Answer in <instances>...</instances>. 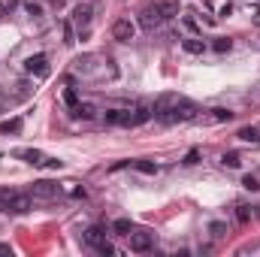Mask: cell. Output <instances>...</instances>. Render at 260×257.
Returning <instances> with one entry per match:
<instances>
[{"mask_svg": "<svg viewBox=\"0 0 260 257\" xmlns=\"http://www.w3.org/2000/svg\"><path fill=\"white\" fill-rule=\"evenodd\" d=\"M103 121L112 124V127H136L133 124V109H106Z\"/></svg>", "mask_w": 260, "mask_h": 257, "instance_id": "5b68a950", "label": "cell"}, {"mask_svg": "<svg viewBox=\"0 0 260 257\" xmlns=\"http://www.w3.org/2000/svg\"><path fill=\"white\" fill-rule=\"evenodd\" d=\"M58 194H61V188L55 185V181H49V178L33 181V188H30V197H33V200H55Z\"/></svg>", "mask_w": 260, "mask_h": 257, "instance_id": "8992f818", "label": "cell"}, {"mask_svg": "<svg viewBox=\"0 0 260 257\" xmlns=\"http://www.w3.org/2000/svg\"><path fill=\"white\" fill-rule=\"evenodd\" d=\"M158 6H161V15H164V21H167V18H175V15H178V3H175V0H161Z\"/></svg>", "mask_w": 260, "mask_h": 257, "instance_id": "2e32d148", "label": "cell"}, {"mask_svg": "<svg viewBox=\"0 0 260 257\" xmlns=\"http://www.w3.org/2000/svg\"><path fill=\"white\" fill-rule=\"evenodd\" d=\"M236 221L239 224H248L251 221V209L248 206H236Z\"/></svg>", "mask_w": 260, "mask_h": 257, "instance_id": "d4e9b609", "label": "cell"}, {"mask_svg": "<svg viewBox=\"0 0 260 257\" xmlns=\"http://www.w3.org/2000/svg\"><path fill=\"white\" fill-rule=\"evenodd\" d=\"M197 161H200V152H197V149H194V152H188V158H184V164H188V167H194Z\"/></svg>", "mask_w": 260, "mask_h": 257, "instance_id": "d6a6232c", "label": "cell"}, {"mask_svg": "<svg viewBox=\"0 0 260 257\" xmlns=\"http://www.w3.org/2000/svg\"><path fill=\"white\" fill-rule=\"evenodd\" d=\"M181 21H184V27H188L191 33H197V30H200V27H197V21H194L191 15H181Z\"/></svg>", "mask_w": 260, "mask_h": 257, "instance_id": "4dcf8cb0", "label": "cell"}, {"mask_svg": "<svg viewBox=\"0 0 260 257\" xmlns=\"http://www.w3.org/2000/svg\"><path fill=\"white\" fill-rule=\"evenodd\" d=\"M155 245V233H148V230H130V251H136V254H142V251H148Z\"/></svg>", "mask_w": 260, "mask_h": 257, "instance_id": "ba28073f", "label": "cell"}, {"mask_svg": "<svg viewBox=\"0 0 260 257\" xmlns=\"http://www.w3.org/2000/svg\"><path fill=\"white\" fill-rule=\"evenodd\" d=\"M209 233H212L215 239H221V236L227 233V224H221V221H212V224H209Z\"/></svg>", "mask_w": 260, "mask_h": 257, "instance_id": "484cf974", "label": "cell"}, {"mask_svg": "<svg viewBox=\"0 0 260 257\" xmlns=\"http://www.w3.org/2000/svg\"><path fill=\"white\" fill-rule=\"evenodd\" d=\"M70 112H73V118L88 121V118H94V115H97V106H94V103H76V106L70 109Z\"/></svg>", "mask_w": 260, "mask_h": 257, "instance_id": "8fae6325", "label": "cell"}, {"mask_svg": "<svg viewBox=\"0 0 260 257\" xmlns=\"http://www.w3.org/2000/svg\"><path fill=\"white\" fill-rule=\"evenodd\" d=\"M242 142H251V145H260V130L257 127H242L239 133H236Z\"/></svg>", "mask_w": 260, "mask_h": 257, "instance_id": "9a60e30c", "label": "cell"}, {"mask_svg": "<svg viewBox=\"0 0 260 257\" xmlns=\"http://www.w3.org/2000/svg\"><path fill=\"white\" fill-rule=\"evenodd\" d=\"M24 6H27V15H33V18H36V15H43V6L36 3V0H27Z\"/></svg>", "mask_w": 260, "mask_h": 257, "instance_id": "83f0119b", "label": "cell"}, {"mask_svg": "<svg viewBox=\"0 0 260 257\" xmlns=\"http://www.w3.org/2000/svg\"><path fill=\"white\" fill-rule=\"evenodd\" d=\"M112 36L118 43H130L133 36H136V24L130 21V18H118L115 24H112Z\"/></svg>", "mask_w": 260, "mask_h": 257, "instance_id": "52a82bcc", "label": "cell"}, {"mask_svg": "<svg viewBox=\"0 0 260 257\" xmlns=\"http://www.w3.org/2000/svg\"><path fill=\"white\" fill-rule=\"evenodd\" d=\"M130 230H133V221H130V218H118V221H112V233L130 236Z\"/></svg>", "mask_w": 260, "mask_h": 257, "instance_id": "e0dca14e", "label": "cell"}, {"mask_svg": "<svg viewBox=\"0 0 260 257\" xmlns=\"http://www.w3.org/2000/svg\"><path fill=\"white\" fill-rule=\"evenodd\" d=\"M24 73H27V76H36V79H46L49 73H52L49 58H46V55H30V58L24 61Z\"/></svg>", "mask_w": 260, "mask_h": 257, "instance_id": "3957f363", "label": "cell"}, {"mask_svg": "<svg viewBox=\"0 0 260 257\" xmlns=\"http://www.w3.org/2000/svg\"><path fill=\"white\" fill-rule=\"evenodd\" d=\"M212 121H218V124H224V121H233V112L230 109H212V115H209Z\"/></svg>", "mask_w": 260, "mask_h": 257, "instance_id": "d6986e66", "label": "cell"}, {"mask_svg": "<svg viewBox=\"0 0 260 257\" xmlns=\"http://www.w3.org/2000/svg\"><path fill=\"white\" fill-rule=\"evenodd\" d=\"M21 130V118H9V121H0V133H18Z\"/></svg>", "mask_w": 260, "mask_h": 257, "instance_id": "ffe728a7", "label": "cell"}, {"mask_svg": "<svg viewBox=\"0 0 260 257\" xmlns=\"http://www.w3.org/2000/svg\"><path fill=\"white\" fill-rule=\"evenodd\" d=\"M0 200H3V212H12V215H24L33 206V197L30 194H21V191H3V194H0Z\"/></svg>", "mask_w": 260, "mask_h": 257, "instance_id": "7a4b0ae2", "label": "cell"}, {"mask_svg": "<svg viewBox=\"0 0 260 257\" xmlns=\"http://www.w3.org/2000/svg\"><path fill=\"white\" fill-rule=\"evenodd\" d=\"M15 158H21L24 164H33V167H43V152H36V149H18L15 152Z\"/></svg>", "mask_w": 260, "mask_h": 257, "instance_id": "7c38bea8", "label": "cell"}, {"mask_svg": "<svg viewBox=\"0 0 260 257\" xmlns=\"http://www.w3.org/2000/svg\"><path fill=\"white\" fill-rule=\"evenodd\" d=\"M254 24H260V9H254Z\"/></svg>", "mask_w": 260, "mask_h": 257, "instance_id": "836d02e7", "label": "cell"}, {"mask_svg": "<svg viewBox=\"0 0 260 257\" xmlns=\"http://www.w3.org/2000/svg\"><path fill=\"white\" fill-rule=\"evenodd\" d=\"M155 115V103H148V100H139L133 106V124H145V121H152Z\"/></svg>", "mask_w": 260, "mask_h": 257, "instance_id": "9c48e42d", "label": "cell"}, {"mask_svg": "<svg viewBox=\"0 0 260 257\" xmlns=\"http://www.w3.org/2000/svg\"><path fill=\"white\" fill-rule=\"evenodd\" d=\"M130 167L139 170V172H145V175H155L158 172V164H152V161H130Z\"/></svg>", "mask_w": 260, "mask_h": 257, "instance_id": "ac0fdd59", "label": "cell"}, {"mask_svg": "<svg viewBox=\"0 0 260 257\" xmlns=\"http://www.w3.org/2000/svg\"><path fill=\"white\" fill-rule=\"evenodd\" d=\"M43 167H46V170H61V167H64V161H58V158H46V161H43Z\"/></svg>", "mask_w": 260, "mask_h": 257, "instance_id": "f546056e", "label": "cell"}, {"mask_svg": "<svg viewBox=\"0 0 260 257\" xmlns=\"http://www.w3.org/2000/svg\"><path fill=\"white\" fill-rule=\"evenodd\" d=\"M161 21H164V15H161L158 3H148V6L139 9V27L142 30H155V27H161Z\"/></svg>", "mask_w": 260, "mask_h": 257, "instance_id": "277c9868", "label": "cell"}, {"mask_svg": "<svg viewBox=\"0 0 260 257\" xmlns=\"http://www.w3.org/2000/svg\"><path fill=\"white\" fill-rule=\"evenodd\" d=\"M73 21H76L79 33H85V30H88V24H91V6H88V3L73 6Z\"/></svg>", "mask_w": 260, "mask_h": 257, "instance_id": "30bf717a", "label": "cell"}, {"mask_svg": "<svg viewBox=\"0 0 260 257\" xmlns=\"http://www.w3.org/2000/svg\"><path fill=\"white\" fill-rule=\"evenodd\" d=\"M212 49H215L218 55H224V52H230V49H233V43H230V40H224V36H221V40H215V46H212Z\"/></svg>", "mask_w": 260, "mask_h": 257, "instance_id": "4316f807", "label": "cell"}, {"mask_svg": "<svg viewBox=\"0 0 260 257\" xmlns=\"http://www.w3.org/2000/svg\"><path fill=\"white\" fill-rule=\"evenodd\" d=\"M155 118L164 121V124H178V121H191L197 118V106L184 97H175V94H164L155 100Z\"/></svg>", "mask_w": 260, "mask_h": 257, "instance_id": "6da1fadb", "label": "cell"}, {"mask_svg": "<svg viewBox=\"0 0 260 257\" xmlns=\"http://www.w3.org/2000/svg\"><path fill=\"white\" fill-rule=\"evenodd\" d=\"M61 30H64V46H73V43H76V30H73V24H70V21H64V24H61Z\"/></svg>", "mask_w": 260, "mask_h": 257, "instance_id": "603a6c76", "label": "cell"}, {"mask_svg": "<svg viewBox=\"0 0 260 257\" xmlns=\"http://www.w3.org/2000/svg\"><path fill=\"white\" fill-rule=\"evenodd\" d=\"M82 239H85L91 248H97V245H103V242H106V233H103V227H88Z\"/></svg>", "mask_w": 260, "mask_h": 257, "instance_id": "5bb4252c", "label": "cell"}, {"mask_svg": "<svg viewBox=\"0 0 260 257\" xmlns=\"http://www.w3.org/2000/svg\"><path fill=\"white\" fill-rule=\"evenodd\" d=\"M18 3H21V0H0V18H6V15H12Z\"/></svg>", "mask_w": 260, "mask_h": 257, "instance_id": "7402d4cb", "label": "cell"}, {"mask_svg": "<svg viewBox=\"0 0 260 257\" xmlns=\"http://www.w3.org/2000/svg\"><path fill=\"white\" fill-rule=\"evenodd\" d=\"M181 49L188 52V55H203V52H206V43L200 40V36H184V40H181Z\"/></svg>", "mask_w": 260, "mask_h": 257, "instance_id": "4fadbf2b", "label": "cell"}, {"mask_svg": "<svg viewBox=\"0 0 260 257\" xmlns=\"http://www.w3.org/2000/svg\"><path fill=\"white\" fill-rule=\"evenodd\" d=\"M94 251H97V254H115V248H112V245H109V242H103V245H97Z\"/></svg>", "mask_w": 260, "mask_h": 257, "instance_id": "1f68e13d", "label": "cell"}, {"mask_svg": "<svg viewBox=\"0 0 260 257\" xmlns=\"http://www.w3.org/2000/svg\"><path fill=\"white\" fill-rule=\"evenodd\" d=\"M242 185H245L248 191H257V188H260V181H257L254 175H245V178H242Z\"/></svg>", "mask_w": 260, "mask_h": 257, "instance_id": "f1b7e54d", "label": "cell"}, {"mask_svg": "<svg viewBox=\"0 0 260 257\" xmlns=\"http://www.w3.org/2000/svg\"><path fill=\"white\" fill-rule=\"evenodd\" d=\"M64 103H67L70 109L79 103V94H76V88H73V85H70V88H64Z\"/></svg>", "mask_w": 260, "mask_h": 257, "instance_id": "cb8c5ba5", "label": "cell"}, {"mask_svg": "<svg viewBox=\"0 0 260 257\" xmlns=\"http://www.w3.org/2000/svg\"><path fill=\"white\" fill-rule=\"evenodd\" d=\"M0 254H9V245H0Z\"/></svg>", "mask_w": 260, "mask_h": 257, "instance_id": "e575fe53", "label": "cell"}, {"mask_svg": "<svg viewBox=\"0 0 260 257\" xmlns=\"http://www.w3.org/2000/svg\"><path fill=\"white\" fill-rule=\"evenodd\" d=\"M221 164H224V167H230V170H239L242 158H239L236 152H224V158H221Z\"/></svg>", "mask_w": 260, "mask_h": 257, "instance_id": "44dd1931", "label": "cell"}]
</instances>
